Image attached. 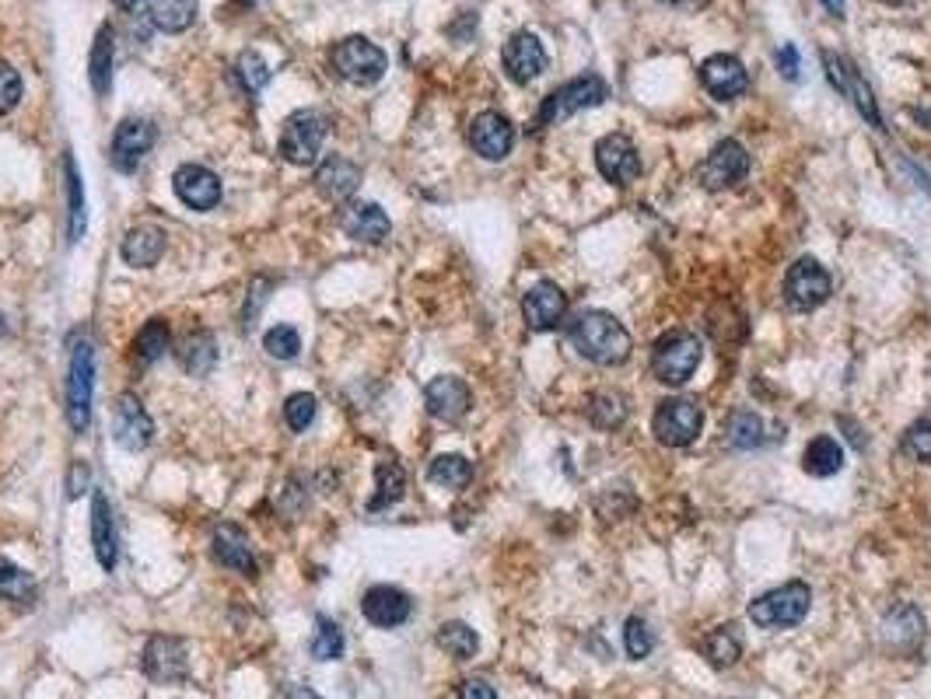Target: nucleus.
<instances>
[{
    "label": "nucleus",
    "mask_w": 931,
    "mask_h": 699,
    "mask_svg": "<svg viewBox=\"0 0 931 699\" xmlns=\"http://www.w3.org/2000/svg\"><path fill=\"white\" fill-rule=\"evenodd\" d=\"M571 343L586 360L599 364V367H616L631 357L634 340L624 325L616 322V316L610 311H581V316L571 322Z\"/></svg>",
    "instance_id": "obj_1"
},
{
    "label": "nucleus",
    "mask_w": 931,
    "mask_h": 699,
    "mask_svg": "<svg viewBox=\"0 0 931 699\" xmlns=\"http://www.w3.org/2000/svg\"><path fill=\"white\" fill-rule=\"evenodd\" d=\"M701 357H704L701 336L686 333V329H669L651 346V375L662 385H669V389H680L701 367Z\"/></svg>",
    "instance_id": "obj_2"
},
{
    "label": "nucleus",
    "mask_w": 931,
    "mask_h": 699,
    "mask_svg": "<svg viewBox=\"0 0 931 699\" xmlns=\"http://www.w3.org/2000/svg\"><path fill=\"white\" fill-rule=\"evenodd\" d=\"M813 592L806 581H788L750 601V622L760 630H792L809 616Z\"/></svg>",
    "instance_id": "obj_3"
},
{
    "label": "nucleus",
    "mask_w": 931,
    "mask_h": 699,
    "mask_svg": "<svg viewBox=\"0 0 931 699\" xmlns=\"http://www.w3.org/2000/svg\"><path fill=\"white\" fill-rule=\"evenodd\" d=\"M610 99V84L599 78V73H581V78L560 84L557 91L543 99L540 113H536V126H554L560 119H568L581 108H595Z\"/></svg>",
    "instance_id": "obj_4"
},
{
    "label": "nucleus",
    "mask_w": 931,
    "mask_h": 699,
    "mask_svg": "<svg viewBox=\"0 0 931 699\" xmlns=\"http://www.w3.org/2000/svg\"><path fill=\"white\" fill-rule=\"evenodd\" d=\"M91 396H95V346L88 336H81L70 350L67 367V420L78 434L88 431L91 423Z\"/></svg>",
    "instance_id": "obj_5"
},
{
    "label": "nucleus",
    "mask_w": 931,
    "mask_h": 699,
    "mask_svg": "<svg viewBox=\"0 0 931 699\" xmlns=\"http://www.w3.org/2000/svg\"><path fill=\"white\" fill-rule=\"evenodd\" d=\"M330 60L343 81L361 84V88L378 84L389 70V57L372 39H364V35H351V39L337 43Z\"/></svg>",
    "instance_id": "obj_6"
},
{
    "label": "nucleus",
    "mask_w": 931,
    "mask_h": 699,
    "mask_svg": "<svg viewBox=\"0 0 931 699\" xmlns=\"http://www.w3.org/2000/svg\"><path fill=\"white\" fill-rule=\"evenodd\" d=\"M704 427V413L693 399H683V396H672V399H662L659 410H655L651 416V434L659 445L666 448H686L697 440Z\"/></svg>",
    "instance_id": "obj_7"
},
{
    "label": "nucleus",
    "mask_w": 931,
    "mask_h": 699,
    "mask_svg": "<svg viewBox=\"0 0 931 699\" xmlns=\"http://www.w3.org/2000/svg\"><path fill=\"white\" fill-rule=\"evenodd\" d=\"M322 140H326V119L313 108H302V113L287 116L284 119V130H281V154L291 164H316L319 151H322Z\"/></svg>",
    "instance_id": "obj_8"
},
{
    "label": "nucleus",
    "mask_w": 931,
    "mask_h": 699,
    "mask_svg": "<svg viewBox=\"0 0 931 699\" xmlns=\"http://www.w3.org/2000/svg\"><path fill=\"white\" fill-rule=\"evenodd\" d=\"M830 290H833V280H830L827 266L819 260H809V255L792 263V270L784 273V301H788V308H795V311L819 308L830 298Z\"/></svg>",
    "instance_id": "obj_9"
},
{
    "label": "nucleus",
    "mask_w": 931,
    "mask_h": 699,
    "mask_svg": "<svg viewBox=\"0 0 931 699\" xmlns=\"http://www.w3.org/2000/svg\"><path fill=\"white\" fill-rule=\"evenodd\" d=\"M746 175H750V154H746V147L739 140H722L697 169V182L711 193L736 186Z\"/></svg>",
    "instance_id": "obj_10"
},
{
    "label": "nucleus",
    "mask_w": 931,
    "mask_h": 699,
    "mask_svg": "<svg viewBox=\"0 0 931 699\" xmlns=\"http://www.w3.org/2000/svg\"><path fill=\"white\" fill-rule=\"evenodd\" d=\"M158 140V130L151 119H123L113 134V144H109V161H113L116 172H137V164L151 154V147Z\"/></svg>",
    "instance_id": "obj_11"
},
{
    "label": "nucleus",
    "mask_w": 931,
    "mask_h": 699,
    "mask_svg": "<svg viewBox=\"0 0 931 699\" xmlns=\"http://www.w3.org/2000/svg\"><path fill=\"white\" fill-rule=\"evenodd\" d=\"M595 164L606 182L613 186H631L642 175V154L627 134H606L595 144Z\"/></svg>",
    "instance_id": "obj_12"
},
{
    "label": "nucleus",
    "mask_w": 931,
    "mask_h": 699,
    "mask_svg": "<svg viewBox=\"0 0 931 699\" xmlns=\"http://www.w3.org/2000/svg\"><path fill=\"white\" fill-rule=\"evenodd\" d=\"M824 64H827V73H830V81L837 84V91L851 99V105L865 116V123H872L875 130H883V113H879V105H875V95H872L868 81L862 78V73H858V67L851 60H844V57H837V53H824Z\"/></svg>",
    "instance_id": "obj_13"
},
{
    "label": "nucleus",
    "mask_w": 931,
    "mask_h": 699,
    "mask_svg": "<svg viewBox=\"0 0 931 699\" xmlns=\"http://www.w3.org/2000/svg\"><path fill=\"white\" fill-rule=\"evenodd\" d=\"M172 190H175L182 207L200 210V214H207L222 204V179H217L211 169H204V164H193V161L175 169Z\"/></svg>",
    "instance_id": "obj_14"
},
{
    "label": "nucleus",
    "mask_w": 931,
    "mask_h": 699,
    "mask_svg": "<svg viewBox=\"0 0 931 699\" xmlns=\"http://www.w3.org/2000/svg\"><path fill=\"white\" fill-rule=\"evenodd\" d=\"M113 437L123 451H144L155 440V420L137 396H120L113 406Z\"/></svg>",
    "instance_id": "obj_15"
},
{
    "label": "nucleus",
    "mask_w": 931,
    "mask_h": 699,
    "mask_svg": "<svg viewBox=\"0 0 931 699\" xmlns=\"http://www.w3.org/2000/svg\"><path fill=\"white\" fill-rule=\"evenodd\" d=\"M501 64H504V73L515 84H529L533 78H540V73L546 70V64H550V57H546V46L540 35L533 32H515L511 39L504 43L501 49Z\"/></svg>",
    "instance_id": "obj_16"
},
{
    "label": "nucleus",
    "mask_w": 931,
    "mask_h": 699,
    "mask_svg": "<svg viewBox=\"0 0 931 699\" xmlns=\"http://www.w3.org/2000/svg\"><path fill=\"white\" fill-rule=\"evenodd\" d=\"M361 612H364V619L372 622V627L396 630V627H404V622L410 619L413 601H410L407 592H399V587H393V584H375V587L364 592Z\"/></svg>",
    "instance_id": "obj_17"
},
{
    "label": "nucleus",
    "mask_w": 931,
    "mask_h": 699,
    "mask_svg": "<svg viewBox=\"0 0 931 699\" xmlns=\"http://www.w3.org/2000/svg\"><path fill=\"white\" fill-rule=\"evenodd\" d=\"M469 147L487 161H501L515 147V126H511L508 116L487 108V113H480L469 123Z\"/></svg>",
    "instance_id": "obj_18"
},
{
    "label": "nucleus",
    "mask_w": 931,
    "mask_h": 699,
    "mask_svg": "<svg viewBox=\"0 0 931 699\" xmlns=\"http://www.w3.org/2000/svg\"><path fill=\"white\" fill-rule=\"evenodd\" d=\"M564 311H568V298L554 280H540L536 287H529V294L522 298V319L533 333H550L564 322Z\"/></svg>",
    "instance_id": "obj_19"
},
{
    "label": "nucleus",
    "mask_w": 931,
    "mask_h": 699,
    "mask_svg": "<svg viewBox=\"0 0 931 699\" xmlns=\"http://www.w3.org/2000/svg\"><path fill=\"white\" fill-rule=\"evenodd\" d=\"M701 84L707 88V95H715L718 102H733V99L746 95V88H750V73H746V67L736 57L715 53V57H707L701 64Z\"/></svg>",
    "instance_id": "obj_20"
},
{
    "label": "nucleus",
    "mask_w": 931,
    "mask_h": 699,
    "mask_svg": "<svg viewBox=\"0 0 931 699\" xmlns=\"http://www.w3.org/2000/svg\"><path fill=\"white\" fill-rule=\"evenodd\" d=\"M144 672H148L155 683H182V678L190 675L186 643L175 637H155L148 648H144Z\"/></svg>",
    "instance_id": "obj_21"
},
{
    "label": "nucleus",
    "mask_w": 931,
    "mask_h": 699,
    "mask_svg": "<svg viewBox=\"0 0 931 699\" xmlns=\"http://www.w3.org/2000/svg\"><path fill=\"white\" fill-rule=\"evenodd\" d=\"M424 402H428V413L434 420H445V423H455L463 420L473 406V396H469V385L463 378L455 375H442L434 378L428 389H424Z\"/></svg>",
    "instance_id": "obj_22"
},
{
    "label": "nucleus",
    "mask_w": 931,
    "mask_h": 699,
    "mask_svg": "<svg viewBox=\"0 0 931 699\" xmlns=\"http://www.w3.org/2000/svg\"><path fill=\"white\" fill-rule=\"evenodd\" d=\"M316 193L326 199V204H343L351 199L361 186V169L354 161H347L343 154H330L319 169H316Z\"/></svg>",
    "instance_id": "obj_23"
},
{
    "label": "nucleus",
    "mask_w": 931,
    "mask_h": 699,
    "mask_svg": "<svg viewBox=\"0 0 931 699\" xmlns=\"http://www.w3.org/2000/svg\"><path fill=\"white\" fill-rule=\"evenodd\" d=\"M211 553H214V560L222 566L235 570V574L256 577V557H252L249 539H246V531L239 525H231V522L217 525L214 536H211Z\"/></svg>",
    "instance_id": "obj_24"
},
{
    "label": "nucleus",
    "mask_w": 931,
    "mask_h": 699,
    "mask_svg": "<svg viewBox=\"0 0 931 699\" xmlns=\"http://www.w3.org/2000/svg\"><path fill=\"white\" fill-rule=\"evenodd\" d=\"M340 228L347 231V238H354V242H364V245L386 242L389 231H393L389 214L382 210L378 204H354V207H347L343 217H340Z\"/></svg>",
    "instance_id": "obj_25"
},
{
    "label": "nucleus",
    "mask_w": 931,
    "mask_h": 699,
    "mask_svg": "<svg viewBox=\"0 0 931 699\" xmlns=\"http://www.w3.org/2000/svg\"><path fill=\"white\" fill-rule=\"evenodd\" d=\"M91 546H95V557L102 570H113L116 557H120V539H116V522H113V504L109 496L99 490L95 501H91Z\"/></svg>",
    "instance_id": "obj_26"
},
{
    "label": "nucleus",
    "mask_w": 931,
    "mask_h": 699,
    "mask_svg": "<svg viewBox=\"0 0 931 699\" xmlns=\"http://www.w3.org/2000/svg\"><path fill=\"white\" fill-rule=\"evenodd\" d=\"M161 252H166V231L155 228V225H140L134 231H126L123 245H120V255L126 266L134 270H148L161 260Z\"/></svg>",
    "instance_id": "obj_27"
},
{
    "label": "nucleus",
    "mask_w": 931,
    "mask_h": 699,
    "mask_svg": "<svg viewBox=\"0 0 931 699\" xmlns=\"http://www.w3.org/2000/svg\"><path fill=\"white\" fill-rule=\"evenodd\" d=\"M175 357L182 364V371L193 375V378H207L214 367H217V343L211 333H204V329H196V333H190L186 340L179 343Z\"/></svg>",
    "instance_id": "obj_28"
},
{
    "label": "nucleus",
    "mask_w": 931,
    "mask_h": 699,
    "mask_svg": "<svg viewBox=\"0 0 931 699\" xmlns=\"http://www.w3.org/2000/svg\"><path fill=\"white\" fill-rule=\"evenodd\" d=\"M404 493H407V472H404V466H399V462H378V466H375V493H372V501H368V511H372V514H375V511H386V507H393V504L404 501Z\"/></svg>",
    "instance_id": "obj_29"
},
{
    "label": "nucleus",
    "mask_w": 931,
    "mask_h": 699,
    "mask_svg": "<svg viewBox=\"0 0 931 699\" xmlns=\"http://www.w3.org/2000/svg\"><path fill=\"white\" fill-rule=\"evenodd\" d=\"M172 343V329L166 319H148L134 336V360L140 367H151L158 357H166V350Z\"/></svg>",
    "instance_id": "obj_30"
},
{
    "label": "nucleus",
    "mask_w": 931,
    "mask_h": 699,
    "mask_svg": "<svg viewBox=\"0 0 931 699\" xmlns=\"http://www.w3.org/2000/svg\"><path fill=\"white\" fill-rule=\"evenodd\" d=\"M802 466H806L809 475H819V480H827V475L841 472V466H844V448L837 445L833 437L819 434V437L809 440L806 455H802Z\"/></svg>",
    "instance_id": "obj_31"
},
{
    "label": "nucleus",
    "mask_w": 931,
    "mask_h": 699,
    "mask_svg": "<svg viewBox=\"0 0 931 699\" xmlns=\"http://www.w3.org/2000/svg\"><path fill=\"white\" fill-rule=\"evenodd\" d=\"M148 14L161 32H186L196 18V0H148Z\"/></svg>",
    "instance_id": "obj_32"
},
{
    "label": "nucleus",
    "mask_w": 931,
    "mask_h": 699,
    "mask_svg": "<svg viewBox=\"0 0 931 699\" xmlns=\"http://www.w3.org/2000/svg\"><path fill=\"white\" fill-rule=\"evenodd\" d=\"M428 480L445 490H463L473 480V462L466 455H438L428 466Z\"/></svg>",
    "instance_id": "obj_33"
},
{
    "label": "nucleus",
    "mask_w": 931,
    "mask_h": 699,
    "mask_svg": "<svg viewBox=\"0 0 931 699\" xmlns=\"http://www.w3.org/2000/svg\"><path fill=\"white\" fill-rule=\"evenodd\" d=\"M763 420L750 410H739L725 420V440L739 451H750V448H760L763 445Z\"/></svg>",
    "instance_id": "obj_34"
},
{
    "label": "nucleus",
    "mask_w": 931,
    "mask_h": 699,
    "mask_svg": "<svg viewBox=\"0 0 931 699\" xmlns=\"http://www.w3.org/2000/svg\"><path fill=\"white\" fill-rule=\"evenodd\" d=\"M704 657H707L715 668H728V665H736V661L742 657V637H739V627H722V630L711 633V637L704 640Z\"/></svg>",
    "instance_id": "obj_35"
},
{
    "label": "nucleus",
    "mask_w": 931,
    "mask_h": 699,
    "mask_svg": "<svg viewBox=\"0 0 931 699\" xmlns=\"http://www.w3.org/2000/svg\"><path fill=\"white\" fill-rule=\"evenodd\" d=\"M0 598H11L18 605L35 601V577L8 557H0Z\"/></svg>",
    "instance_id": "obj_36"
},
{
    "label": "nucleus",
    "mask_w": 931,
    "mask_h": 699,
    "mask_svg": "<svg viewBox=\"0 0 931 699\" xmlns=\"http://www.w3.org/2000/svg\"><path fill=\"white\" fill-rule=\"evenodd\" d=\"M88 73H91V88H95V95H105L109 81H113V32L109 28H99V35H95Z\"/></svg>",
    "instance_id": "obj_37"
},
{
    "label": "nucleus",
    "mask_w": 931,
    "mask_h": 699,
    "mask_svg": "<svg viewBox=\"0 0 931 699\" xmlns=\"http://www.w3.org/2000/svg\"><path fill=\"white\" fill-rule=\"evenodd\" d=\"M438 648L452 654L455 661H469L480 651V637L477 630H469L466 622H445V627L438 630Z\"/></svg>",
    "instance_id": "obj_38"
},
{
    "label": "nucleus",
    "mask_w": 931,
    "mask_h": 699,
    "mask_svg": "<svg viewBox=\"0 0 931 699\" xmlns=\"http://www.w3.org/2000/svg\"><path fill=\"white\" fill-rule=\"evenodd\" d=\"M64 175H67V193H70V242H78L84 234V186H81V172L70 154H64Z\"/></svg>",
    "instance_id": "obj_39"
},
{
    "label": "nucleus",
    "mask_w": 931,
    "mask_h": 699,
    "mask_svg": "<svg viewBox=\"0 0 931 699\" xmlns=\"http://www.w3.org/2000/svg\"><path fill=\"white\" fill-rule=\"evenodd\" d=\"M308 651H313L316 661H337L343 657V630L337 627L333 619L319 616L316 619V633L308 640Z\"/></svg>",
    "instance_id": "obj_40"
},
{
    "label": "nucleus",
    "mask_w": 931,
    "mask_h": 699,
    "mask_svg": "<svg viewBox=\"0 0 931 699\" xmlns=\"http://www.w3.org/2000/svg\"><path fill=\"white\" fill-rule=\"evenodd\" d=\"M235 78L242 81V88L249 91V95H260V91L270 84V64L256 49H246L242 57L235 60Z\"/></svg>",
    "instance_id": "obj_41"
},
{
    "label": "nucleus",
    "mask_w": 931,
    "mask_h": 699,
    "mask_svg": "<svg viewBox=\"0 0 931 699\" xmlns=\"http://www.w3.org/2000/svg\"><path fill=\"white\" fill-rule=\"evenodd\" d=\"M316 413H319V399L313 392H295L284 402V420L295 434H305L308 427H313Z\"/></svg>",
    "instance_id": "obj_42"
},
{
    "label": "nucleus",
    "mask_w": 931,
    "mask_h": 699,
    "mask_svg": "<svg viewBox=\"0 0 931 699\" xmlns=\"http://www.w3.org/2000/svg\"><path fill=\"white\" fill-rule=\"evenodd\" d=\"M263 350H266L270 357H277V360H295L298 350H302L298 329H295V325H273V329H266Z\"/></svg>",
    "instance_id": "obj_43"
},
{
    "label": "nucleus",
    "mask_w": 931,
    "mask_h": 699,
    "mask_svg": "<svg viewBox=\"0 0 931 699\" xmlns=\"http://www.w3.org/2000/svg\"><path fill=\"white\" fill-rule=\"evenodd\" d=\"M651 648H655V637L648 630V622L642 616H631L624 622V651H627V657L631 661H645L651 654Z\"/></svg>",
    "instance_id": "obj_44"
},
{
    "label": "nucleus",
    "mask_w": 931,
    "mask_h": 699,
    "mask_svg": "<svg viewBox=\"0 0 931 699\" xmlns=\"http://www.w3.org/2000/svg\"><path fill=\"white\" fill-rule=\"evenodd\" d=\"M904 451L918 462H931V416H921L904 434Z\"/></svg>",
    "instance_id": "obj_45"
},
{
    "label": "nucleus",
    "mask_w": 931,
    "mask_h": 699,
    "mask_svg": "<svg viewBox=\"0 0 931 699\" xmlns=\"http://www.w3.org/2000/svg\"><path fill=\"white\" fill-rule=\"evenodd\" d=\"M624 416H627L624 399H616V396H595L592 399V423H599V427H616Z\"/></svg>",
    "instance_id": "obj_46"
},
{
    "label": "nucleus",
    "mask_w": 931,
    "mask_h": 699,
    "mask_svg": "<svg viewBox=\"0 0 931 699\" xmlns=\"http://www.w3.org/2000/svg\"><path fill=\"white\" fill-rule=\"evenodd\" d=\"M18 102H22V73L11 64H0V113H11Z\"/></svg>",
    "instance_id": "obj_47"
},
{
    "label": "nucleus",
    "mask_w": 931,
    "mask_h": 699,
    "mask_svg": "<svg viewBox=\"0 0 931 699\" xmlns=\"http://www.w3.org/2000/svg\"><path fill=\"white\" fill-rule=\"evenodd\" d=\"M777 70H781V78H788V81L802 78V57H798V49L792 43H784L777 49Z\"/></svg>",
    "instance_id": "obj_48"
},
{
    "label": "nucleus",
    "mask_w": 931,
    "mask_h": 699,
    "mask_svg": "<svg viewBox=\"0 0 931 699\" xmlns=\"http://www.w3.org/2000/svg\"><path fill=\"white\" fill-rule=\"evenodd\" d=\"M266 287H270L266 280H256V284H252V305L246 301V311H242V325H246V329L256 325V316H260V308L266 305V298H270Z\"/></svg>",
    "instance_id": "obj_49"
},
{
    "label": "nucleus",
    "mask_w": 931,
    "mask_h": 699,
    "mask_svg": "<svg viewBox=\"0 0 931 699\" xmlns=\"http://www.w3.org/2000/svg\"><path fill=\"white\" fill-rule=\"evenodd\" d=\"M459 699H498L495 686H487L484 678H469L459 686Z\"/></svg>",
    "instance_id": "obj_50"
},
{
    "label": "nucleus",
    "mask_w": 931,
    "mask_h": 699,
    "mask_svg": "<svg viewBox=\"0 0 931 699\" xmlns=\"http://www.w3.org/2000/svg\"><path fill=\"white\" fill-rule=\"evenodd\" d=\"M88 480H91V472H88V466H84V462H75V466H70V480H67V493H70V496H81V493H84V486H88Z\"/></svg>",
    "instance_id": "obj_51"
},
{
    "label": "nucleus",
    "mask_w": 931,
    "mask_h": 699,
    "mask_svg": "<svg viewBox=\"0 0 931 699\" xmlns=\"http://www.w3.org/2000/svg\"><path fill=\"white\" fill-rule=\"evenodd\" d=\"M287 699H319L313 689H305V686H291L287 689Z\"/></svg>",
    "instance_id": "obj_52"
},
{
    "label": "nucleus",
    "mask_w": 931,
    "mask_h": 699,
    "mask_svg": "<svg viewBox=\"0 0 931 699\" xmlns=\"http://www.w3.org/2000/svg\"><path fill=\"white\" fill-rule=\"evenodd\" d=\"M819 4H824L833 18H844V0H819Z\"/></svg>",
    "instance_id": "obj_53"
},
{
    "label": "nucleus",
    "mask_w": 931,
    "mask_h": 699,
    "mask_svg": "<svg viewBox=\"0 0 931 699\" xmlns=\"http://www.w3.org/2000/svg\"><path fill=\"white\" fill-rule=\"evenodd\" d=\"M144 4V0H116V8H123V11H137Z\"/></svg>",
    "instance_id": "obj_54"
},
{
    "label": "nucleus",
    "mask_w": 931,
    "mask_h": 699,
    "mask_svg": "<svg viewBox=\"0 0 931 699\" xmlns=\"http://www.w3.org/2000/svg\"><path fill=\"white\" fill-rule=\"evenodd\" d=\"M4 333H8V325H4V316H0V336H4Z\"/></svg>",
    "instance_id": "obj_55"
},
{
    "label": "nucleus",
    "mask_w": 931,
    "mask_h": 699,
    "mask_svg": "<svg viewBox=\"0 0 931 699\" xmlns=\"http://www.w3.org/2000/svg\"><path fill=\"white\" fill-rule=\"evenodd\" d=\"M886 4H904V0H886Z\"/></svg>",
    "instance_id": "obj_56"
},
{
    "label": "nucleus",
    "mask_w": 931,
    "mask_h": 699,
    "mask_svg": "<svg viewBox=\"0 0 931 699\" xmlns=\"http://www.w3.org/2000/svg\"><path fill=\"white\" fill-rule=\"evenodd\" d=\"M239 4H256V0H239Z\"/></svg>",
    "instance_id": "obj_57"
},
{
    "label": "nucleus",
    "mask_w": 931,
    "mask_h": 699,
    "mask_svg": "<svg viewBox=\"0 0 931 699\" xmlns=\"http://www.w3.org/2000/svg\"><path fill=\"white\" fill-rule=\"evenodd\" d=\"M666 4H680V0H666Z\"/></svg>",
    "instance_id": "obj_58"
}]
</instances>
